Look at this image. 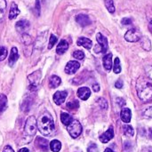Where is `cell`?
Segmentation results:
<instances>
[{"instance_id": "1", "label": "cell", "mask_w": 152, "mask_h": 152, "mask_svg": "<svg viewBox=\"0 0 152 152\" xmlns=\"http://www.w3.org/2000/svg\"><path fill=\"white\" fill-rule=\"evenodd\" d=\"M37 128L43 135H51L54 132V122L50 113H43L37 120Z\"/></svg>"}, {"instance_id": "2", "label": "cell", "mask_w": 152, "mask_h": 152, "mask_svg": "<svg viewBox=\"0 0 152 152\" xmlns=\"http://www.w3.org/2000/svg\"><path fill=\"white\" fill-rule=\"evenodd\" d=\"M136 90L138 97L144 102L152 100V85L144 78L141 77L137 80Z\"/></svg>"}, {"instance_id": "3", "label": "cell", "mask_w": 152, "mask_h": 152, "mask_svg": "<svg viewBox=\"0 0 152 152\" xmlns=\"http://www.w3.org/2000/svg\"><path fill=\"white\" fill-rule=\"evenodd\" d=\"M37 128V122L35 117L30 116L27 118V121L25 123V127H24V133L26 135H28L30 137L34 136L36 134Z\"/></svg>"}, {"instance_id": "4", "label": "cell", "mask_w": 152, "mask_h": 152, "mask_svg": "<svg viewBox=\"0 0 152 152\" xmlns=\"http://www.w3.org/2000/svg\"><path fill=\"white\" fill-rule=\"evenodd\" d=\"M41 77H42V73H41V70H39V69L37 70V71H34L32 74L28 76V82H29V90L30 91L33 92V91L37 90V88L39 86Z\"/></svg>"}, {"instance_id": "5", "label": "cell", "mask_w": 152, "mask_h": 152, "mask_svg": "<svg viewBox=\"0 0 152 152\" xmlns=\"http://www.w3.org/2000/svg\"><path fill=\"white\" fill-rule=\"evenodd\" d=\"M96 40L98 42V46H95L94 52L99 53H106L109 45H108V40L106 37H104L102 33H97L96 35Z\"/></svg>"}, {"instance_id": "6", "label": "cell", "mask_w": 152, "mask_h": 152, "mask_svg": "<svg viewBox=\"0 0 152 152\" xmlns=\"http://www.w3.org/2000/svg\"><path fill=\"white\" fill-rule=\"evenodd\" d=\"M68 132L72 138H77L82 133V126L77 120H72V122L67 126Z\"/></svg>"}, {"instance_id": "7", "label": "cell", "mask_w": 152, "mask_h": 152, "mask_svg": "<svg viewBox=\"0 0 152 152\" xmlns=\"http://www.w3.org/2000/svg\"><path fill=\"white\" fill-rule=\"evenodd\" d=\"M142 37L141 32L136 28H131L125 34V39L128 42H138Z\"/></svg>"}, {"instance_id": "8", "label": "cell", "mask_w": 152, "mask_h": 152, "mask_svg": "<svg viewBox=\"0 0 152 152\" xmlns=\"http://www.w3.org/2000/svg\"><path fill=\"white\" fill-rule=\"evenodd\" d=\"M35 146L41 151L45 152L48 151V150L50 148V144H49L48 141L42 137H37L36 142H35Z\"/></svg>"}, {"instance_id": "9", "label": "cell", "mask_w": 152, "mask_h": 152, "mask_svg": "<svg viewBox=\"0 0 152 152\" xmlns=\"http://www.w3.org/2000/svg\"><path fill=\"white\" fill-rule=\"evenodd\" d=\"M79 68H80V64L78 61H71L67 63V65L65 67V72L69 75H73L77 71V69Z\"/></svg>"}, {"instance_id": "10", "label": "cell", "mask_w": 152, "mask_h": 152, "mask_svg": "<svg viewBox=\"0 0 152 152\" xmlns=\"http://www.w3.org/2000/svg\"><path fill=\"white\" fill-rule=\"evenodd\" d=\"M68 93L66 91H58L53 94V102H55V104L61 105L65 102Z\"/></svg>"}, {"instance_id": "11", "label": "cell", "mask_w": 152, "mask_h": 152, "mask_svg": "<svg viewBox=\"0 0 152 152\" xmlns=\"http://www.w3.org/2000/svg\"><path fill=\"white\" fill-rule=\"evenodd\" d=\"M76 21L82 27H86L91 24V20L88 15L86 14H78L76 16Z\"/></svg>"}, {"instance_id": "12", "label": "cell", "mask_w": 152, "mask_h": 152, "mask_svg": "<svg viewBox=\"0 0 152 152\" xmlns=\"http://www.w3.org/2000/svg\"><path fill=\"white\" fill-rule=\"evenodd\" d=\"M113 137H114V130H113V127L110 126L104 134H102L100 136V141H101L102 143H107V142H109Z\"/></svg>"}, {"instance_id": "13", "label": "cell", "mask_w": 152, "mask_h": 152, "mask_svg": "<svg viewBox=\"0 0 152 152\" xmlns=\"http://www.w3.org/2000/svg\"><path fill=\"white\" fill-rule=\"evenodd\" d=\"M29 25H30V24H29V21H28V20H19V21L16 23L15 28H16V29H17L18 32L23 34L26 30L28 29Z\"/></svg>"}, {"instance_id": "14", "label": "cell", "mask_w": 152, "mask_h": 152, "mask_svg": "<svg viewBox=\"0 0 152 152\" xmlns=\"http://www.w3.org/2000/svg\"><path fill=\"white\" fill-rule=\"evenodd\" d=\"M91 95V91L88 87H80L77 90V96L83 101H86Z\"/></svg>"}, {"instance_id": "15", "label": "cell", "mask_w": 152, "mask_h": 152, "mask_svg": "<svg viewBox=\"0 0 152 152\" xmlns=\"http://www.w3.org/2000/svg\"><path fill=\"white\" fill-rule=\"evenodd\" d=\"M120 118L124 123H129L131 121V118H132V112H131L130 109H128L126 107L123 108L121 110V113H120Z\"/></svg>"}, {"instance_id": "16", "label": "cell", "mask_w": 152, "mask_h": 152, "mask_svg": "<svg viewBox=\"0 0 152 152\" xmlns=\"http://www.w3.org/2000/svg\"><path fill=\"white\" fill-rule=\"evenodd\" d=\"M77 45L79 46H84L86 49H91L92 46H93V42L91 39L87 38V37H79L77 41Z\"/></svg>"}, {"instance_id": "17", "label": "cell", "mask_w": 152, "mask_h": 152, "mask_svg": "<svg viewBox=\"0 0 152 152\" xmlns=\"http://www.w3.org/2000/svg\"><path fill=\"white\" fill-rule=\"evenodd\" d=\"M19 58V54H18V50L16 47H12V50H11V53H10V56H9V59H8V62H9V65L11 67H12L15 62L17 61Z\"/></svg>"}, {"instance_id": "18", "label": "cell", "mask_w": 152, "mask_h": 152, "mask_svg": "<svg viewBox=\"0 0 152 152\" xmlns=\"http://www.w3.org/2000/svg\"><path fill=\"white\" fill-rule=\"evenodd\" d=\"M68 48H69V44H68V42L66 41V40H64V39H62V40H61L60 41V43L58 44V45H57V49H56V53H58V54H63L67 50H68Z\"/></svg>"}, {"instance_id": "19", "label": "cell", "mask_w": 152, "mask_h": 152, "mask_svg": "<svg viewBox=\"0 0 152 152\" xmlns=\"http://www.w3.org/2000/svg\"><path fill=\"white\" fill-rule=\"evenodd\" d=\"M103 66L105 68L106 70L110 71L112 69V54L111 53H108L103 57Z\"/></svg>"}, {"instance_id": "20", "label": "cell", "mask_w": 152, "mask_h": 152, "mask_svg": "<svg viewBox=\"0 0 152 152\" xmlns=\"http://www.w3.org/2000/svg\"><path fill=\"white\" fill-rule=\"evenodd\" d=\"M19 13H20V10H19V8H18L17 4H16L14 2H12V3L11 4V7H10L9 19H10V20H13V19H15V18L18 16V14H19Z\"/></svg>"}, {"instance_id": "21", "label": "cell", "mask_w": 152, "mask_h": 152, "mask_svg": "<svg viewBox=\"0 0 152 152\" xmlns=\"http://www.w3.org/2000/svg\"><path fill=\"white\" fill-rule=\"evenodd\" d=\"M140 41H141V45L144 50H146V51L151 50V42L148 37H142Z\"/></svg>"}, {"instance_id": "22", "label": "cell", "mask_w": 152, "mask_h": 152, "mask_svg": "<svg viewBox=\"0 0 152 152\" xmlns=\"http://www.w3.org/2000/svg\"><path fill=\"white\" fill-rule=\"evenodd\" d=\"M61 78H60L58 76L53 75V76H52V77H50V80H49V86H50L51 88H56V87H58V86L61 85Z\"/></svg>"}, {"instance_id": "23", "label": "cell", "mask_w": 152, "mask_h": 152, "mask_svg": "<svg viewBox=\"0 0 152 152\" xmlns=\"http://www.w3.org/2000/svg\"><path fill=\"white\" fill-rule=\"evenodd\" d=\"M61 120L63 125L68 126L72 122L73 119H72V118H71V116L69 114H68L66 112H61Z\"/></svg>"}, {"instance_id": "24", "label": "cell", "mask_w": 152, "mask_h": 152, "mask_svg": "<svg viewBox=\"0 0 152 152\" xmlns=\"http://www.w3.org/2000/svg\"><path fill=\"white\" fill-rule=\"evenodd\" d=\"M7 108V97L1 94H0V115L6 110Z\"/></svg>"}, {"instance_id": "25", "label": "cell", "mask_w": 152, "mask_h": 152, "mask_svg": "<svg viewBox=\"0 0 152 152\" xmlns=\"http://www.w3.org/2000/svg\"><path fill=\"white\" fill-rule=\"evenodd\" d=\"M50 149L53 152H59L61 149V143L58 140H53L50 142Z\"/></svg>"}, {"instance_id": "26", "label": "cell", "mask_w": 152, "mask_h": 152, "mask_svg": "<svg viewBox=\"0 0 152 152\" xmlns=\"http://www.w3.org/2000/svg\"><path fill=\"white\" fill-rule=\"evenodd\" d=\"M21 41L26 46H29L32 44V37L29 35H28L26 33H23L22 36H21Z\"/></svg>"}, {"instance_id": "27", "label": "cell", "mask_w": 152, "mask_h": 152, "mask_svg": "<svg viewBox=\"0 0 152 152\" xmlns=\"http://www.w3.org/2000/svg\"><path fill=\"white\" fill-rule=\"evenodd\" d=\"M105 4V6L106 8L108 9V11L110 12V13H114L115 12V5H114V2L113 0H105L104 2Z\"/></svg>"}, {"instance_id": "28", "label": "cell", "mask_w": 152, "mask_h": 152, "mask_svg": "<svg viewBox=\"0 0 152 152\" xmlns=\"http://www.w3.org/2000/svg\"><path fill=\"white\" fill-rule=\"evenodd\" d=\"M123 130H124V134L128 137H132L134 134V130L131 126H124Z\"/></svg>"}, {"instance_id": "29", "label": "cell", "mask_w": 152, "mask_h": 152, "mask_svg": "<svg viewBox=\"0 0 152 152\" xmlns=\"http://www.w3.org/2000/svg\"><path fill=\"white\" fill-rule=\"evenodd\" d=\"M113 70L116 74H118L121 72V65H120V60L119 58H116L114 61V67H113Z\"/></svg>"}, {"instance_id": "30", "label": "cell", "mask_w": 152, "mask_h": 152, "mask_svg": "<svg viewBox=\"0 0 152 152\" xmlns=\"http://www.w3.org/2000/svg\"><path fill=\"white\" fill-rule=\"evenodd\" d=\"M5 9H6V2H5V0H0V21L4 18Z\"/></svg>"}, {"instance_id": "31", "label": "cell", "mask_w": 152, "mask_h": 152, "mask_svg": "<svg viewBox=\"0 0 152 152\" xmlns=\"http://www.w3.org/2000/svg\"><path fill=\"white\" fill-rule=\"evenodd\" d=\"M67 107L69 109V110H76L79 107V103L77 100H73L71 102H69L68 104H67Z\"/></svg>"}, {"instance_id": "32", "label": "cell", "mask_w": 152, "mask_h": 152, "mask_svg": "<svg viewBox=\"0 0 152 152\" xmlns=\"http://www.w3.org/2000/svg\"><path fill=\"white\" fill-rule=\"evenodd\" d=\"M57 37L56 36H54L53 34H52L51 36H50V40H49V45H48V49H52L53 47V45L56 44V42H57Z\"/></svg>"}, {"instance_id": "33", "label": "cell", "mask_w": 152, "mask_h": 152, "mask_svg": "<svg viewBox=\"0 0 152 152\" xmlns=\"http://www.w3.org/2000/svg\"><path fill=\"white\" fill-rule=\"evenodd\" d=\"M7 57V49L4 46H0V61H4Z\"/></svg>"}, {"instance_id": "34", "label": "cell", "mask_w": 152, "mask_h": 152, "mask_svg": "<svg viewBox=\"0 0 152 152\" xmlns=\"http://www.w3.org/2000/svg\"><path fill=\"white\" fill-rule=\"evenodd\" d=\"M73 57L77 60H83L85 58V53L82 51H75L73 53Z\"/></svg>"}, {"instance_id": "35", "label": "cell", "mask_w": 152, "mask_h": 152, "mask_svg": "<svg viewBox=\"0 0 152 152\" xmlns=\"http://www.w3.org/2000/svg\"><path fill=\"white\" fill-rule=\"evenodd\" d=\"M35 11H36V14L37 16H39L40 12H41V5H40L39 0H36V2H35Z\"/></svg>"}, {"instance_id": "36", "label": "cell", "mask_w": 152, "mask_h": 152, "mask_svg": "<svg viewBox=\"0 0 152 152\" xmlns=\"http://www.w3.org/2000/svg\"><path fill=\"white\" fill-rule=\"evenodd\" d=\"M87 151L88 152H98V148H97V145H96V144H94V143H91V144L88 146Z\"/></svg>"}, {"instance_id": "37", "label": "cell", "mask_w": 152, "mask_h": 152, "mask_svg": "<svg viewBox=\"0 0 152 152\" xmlns=\"http://www.w3.org/2000/svg\"><path fill=\"white\" fill-rule=\"evenodd\" d=\"M144 116L147 117V118H152V107H150L148 109H146V110L144 111Z\"/></svg>"}, {"instance_id": "38", "label": "cell", "mask_w": 152, "mask_h": 152, "mask_svg": "<svg viewBox=\"0 0 152 152\" xmlns=\"http://www.w3.org/2000/svg\"><path fill=\"white\" fill-rule=\"evenodd\" d=\"M121 23L123 25H130L132 23V20L130 18H124V19H122Z\"/></svg>"}, {"instance_id": "39", "label": "cell", "mask_w": 152, "mask_h": 152, "mask_svg": "<svg viewBox=\"0 0 152 152\" xmlns=\"http://www.w3.org/2000/svg\"><path fill=\"white\" fill-rule=\"evenodd\" d=\"M123 86H124V83H123V80H122V79H118V80L116 82V84H115V86H116L117 88H118V89L122 88Z\"/></svg>"}, {"instance_id": "40", "label": "cell", "mask_w": 152, "mask_h": 152, "mask_svg": "<svg viewBox=\"0 0 152 152\" xmlns=\"http://www.w3.org/2000/svg\"><path fill=\"white\" fill-rule=\"evenodd\" d=\"M117 103H118L120 107H122V106H124V105L126 104V102H125V100L122 99V98H118V99H117Z\"/></svg>"}, {"instance_id": "41", "label": "cell", "mask_w": 152, "mask_h": 152, "mask_svg": "<svg viewBox=\"0 0 152 152\" xmlns=\"http://www.w3.org/2000/svg\"><path fill=\"white\" fill-rule=\"evenodd\" d=\"M147 74H148L149 77H150L151 79H152V66L148 67V69H147Z\"/></svg>"}, {"instance_id": "42", "label": "cell", "mask_w": 152, "mask_h": 152, "mask_svg": "<svg viewBox=\"0 0 152 152\" xmlns=\"http://www.w3.org/2000/svg\"><path fill=\"white\" fill-rule=\"evenodd\" d=\"M3 152H14V151L12 150V148L11 146H5Z\"/></svg>"}, {"instance_id": "43", "label": "cell", "mask_w": 152, "mask_h": 152, "mask_svg": "<svg viewBox=\"0 0 152 152\" xmlns=\"http://www.w3.org/2000/svg\"><path fill=\"white\" fill-rule=\"evenodd\" d=\"M93 90L94 91V92H99L100 91V86L98 85V84H94V86H93Z\"/></svg>"}, {"instance_id": "44", "label": "cell", "mask_w": 152, "mask_h": 152, "mask_svg": "<svg viewBox=\"0 0 152 152\" xmlns=\"http://www.w3.org/2000/svg\"><path fill=\"white\" fill-rule=\"evenodd\" d=\"M19 152H29L28 151V149H27V148H22V149H20Z\"/></svg>"}, {"instance_id": "45", "label": "cell", "mask_w": 152, "mask_h": 152, "mask_svg": "<svg viewBox=\"0 0 152 152\" xmlns=\"http://www.w3.org/2000/svg\"><path fill=\"white\" fill-rule=\"evenodd\" d=\"M104 152H115V151H113L111 149H110V148H107L106 150H105V151Z\"/></svg>"}, {"instance_id": "46", "label": "cell", "mask_w": 152, "mask_h": 152, "mask_svg": "<svg viewBox=\"0 0 152 152\" xmlns=\"http://www.w3.org/2000/svg\"><path fill=\"white\" fill-rule=\"evenodd\" d=\"M149 28H150V29H151V31L152 32V20L151 21V23H150V25H149Z\"/></svg>"}, {"instance_id": "47", "label": "cell", "mask_w": 152, "mask_h": 152, "mask_svg": "<svg viewBox=\"0 0 152 152\" xmlns=\"http://www.w3.org/2000/svg\"><path fill=\"white\" fill-rule=\"evenodd\" d=\"M150 137H151V138H152V128H151V129H150Z\"/></svg>"}]
</instances>
